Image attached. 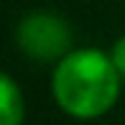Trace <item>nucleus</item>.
<instances>
[{"mask_svg":"<svg viewBox=\"0 0 125 125\" xmlns=\"http://www.w3.org/2000/svg\"><path fill=\"white\" fill-rule=\"evenodd\" d=\"M120 72L100 49H72L56 61L51 74L54 100L66 115L94 120L112 110L120 97Z\"/></svg>","mask_w":125,"mask_h":125,"instance_id":"f257e3e1","label":"nucleus"},{"mask_svg":"<svg viewBox=\"0 0 125 125\" xmlns=\"http://www.w3.org/2000/svg\"><path fill=\"white\" fill-rule=\"evenodd\" d=\"M18 49L36 61H59L72 51L74 33L66 18L51 10H33L15 28Z\"/></svg>","mask_w":125,"mask_h":125,"instance_id":"f03ea898","label":"nucleus"},{"mask_svg":"<svg viewBox=\"0 0 125 125\" xmlns=\"http://www.w3.org/2000/svg\"><path fill=\"white\" fill-rule=\"evenodd\" d=\"M23 94L10 74L0 77V125H23Z\"/></svg>","mask_w":125,"mask_h":125,"instance_id":"7ed1b4c3","label":"nucleus"},{"mask_svg":"<svg viewBox=\"0 0 125 125\" xmlns=\"http://www.w3.org/2000/svg\"><path fill=\"white\" fill-rule=\"evenodd\" d=\"M110 56H112V61H115V66H117V72H120V77L125 79V36L115 41V46H112Z\"/></svg>","mask_w":125,"mask_h":125,"instance_id":"20e7f679","label":"nucleus"}]
</instances>
